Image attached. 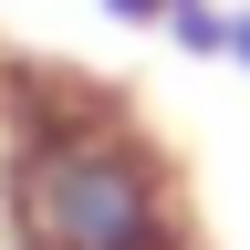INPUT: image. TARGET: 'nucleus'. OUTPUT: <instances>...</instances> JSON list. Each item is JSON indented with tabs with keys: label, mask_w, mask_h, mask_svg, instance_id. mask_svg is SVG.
Wrapping results in <instances>:
<instances>
[{
	"label": "nucleus",
	"mask_w": 250,
	"mask_h": 250,
	"mask_svg": "<svg viewBox=\"0 0 250 250\" xmlns=\"http://www.w3.org/2000/svg\"><path fill=\"white\" fill-rule=\"evenodd\" d=\"M167 11H177V0H104V21H125V31H156Z\"/></svg>",
	"instance_id": "nucleus-3"
},
{
	"label": "nucleus",
	"mask_w": 250,
	"mask_h": 250,
	"mask_svg": "<svg viewBox=\"0 0 250 250\" xmlns=\"http://www.w3.org/2000/svg\"><path fill=\"white\" fill-rule=\"evenodd\" d=\"M219 62L250 73V0H219Z\"/></svg>",
	"instance_id": "nucleus-2"
},
{
	"label": "nucleus",
	"mask_w": 250,
	"mask_h": 250,
	"mask_svg": "<svg viewBox=\"0 0 250 250\" xmlns=\"http://www.w3.org/2000/svg\"><path fill=\"white\" fill-rule=\"evenodd\" d=\"M0 250H198V219L125 94L0 73Z\"/></svg>",
	"instance_id": "nucleus-1"
}]
</instances>
